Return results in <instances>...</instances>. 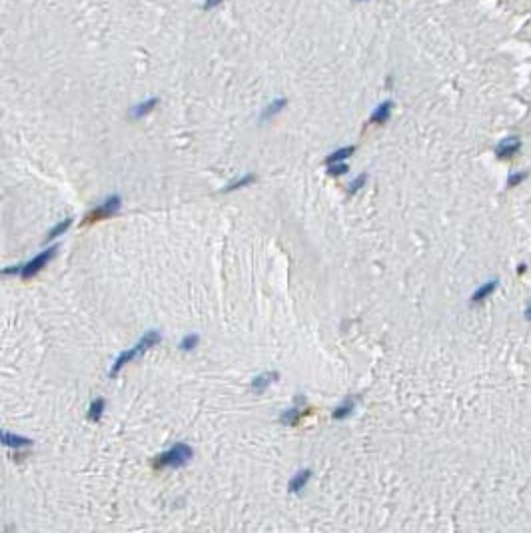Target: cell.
I'll list each match as a JSON object with an SVG mask.
<instances>
[{
    "instance_id": "1",
    "label": "cell",
    "mask_w": 531,
    "mask_h": 533,
    "mask_svg": "<svg viewBox=\"0 0 531 533\" xmlns=\"http://www.w3.org/2000/svg\"><path fill=\"white\" fill-rule=\"evenodd\" d=\"M160 333L156 332V330H150V332H146L140 339H138V344L134 346V348H130V350H126V352H122L118 358H116V362L112 364V367H110V375H118L120 371H122V367L126 366V364H130V362H134L136 358H140V356H144L152 346H156L158 341H160Z\"/></svg>"
},
{
    "instance_id": "2",
    "label": "cell",
    "mask_w": 531,
    "mask_h": 533,
    "mask_svg": "<svg viewBox=\"0 0 531 533\" xmlns=\"http://www.w3.org/2000/svg\"><path fill=\"white\" fill-rule=\"evenodd\" d=\"M192 453H194V451H192V447H190L188 443L178 441V443H174L170 449L162 451L160 455H156L154 462H152V466L156 467V469H164V467L176 469V467L186 466V464L192 460Z\"/></svg>"
},
{
    "instance_id": "3",
    "label": "cell",
    "mask_w": 531,
    "mask_h": 533,
    "mask_svg": "<svg viewBox=\"0 0 531 533\" xmlns=\"http://www.w3.org/2000/svg\"><path fill=\"white\" fill-rule=\"evenodd\" d=\"M120 206H122L120 196H108L100 206H96L94 210L88 212V216L84 218V224H96L100 220H106V218L114 216L120 210Z\"/></svg>"
},
{
    "instance_id": "4",
    "label": "cell",
    "mask_w": 531,
    "mask_h": 533,
    "mask_svg": "<svg viewBox=\"0 0 531 533\" xmlns=\"http://www.w3.org/2000/svg\"><path fill=\"white\" fill-rule=\"evenodd\" d=\"M58 252V248L56 246H52V248H48V250H44V252H40L38 256H34L30 262H26L24 266H22V272H20V276L22 278H32V276H36L42 268L46 266L52 258H54V254Z\"/></svg>"
},
{
    "instance_id": "5",
    "label": "cell",
    "mask_w": 531,
    "mask_h": 533,
    "mask_svg": "<svg viewBox=\"0 0 531 533\" xmlns=\"http://www.w3.org/2000/svg\"><path fill=\"white\" fill-rule=\"evenodd\" d=\"M519 148H521V140L517 136H507L498 144L496 154H498L499 160H511L519 152Z\"/></svg>"
},
{
    "instance_id": "6",
    "label": "cell",
    "mask_w": 531,
    "mask_h": 533,
    "mask_svg": "<svg viewBox=\"0 0 531 533\" xmlns=\"http://www.w3.org/2000/svg\"><path fill=\"white\" fill-rule=\"evenodd\" d=\"M356 401H358V398L354 396V398H346L339 405H335V409H333V420H335V422H342V420L350 417V415L354 413V409H356Z\"/></svg>"
},
{
    "instance_id": "7",
    "label": "cell",
    "mask_w": 531,
    "mask_h": 533,
    "mask_svg": "<svg viewBox=\"0 0 531 533\" xmlns=\"http://www.w3.org/2000/svg\"><path fill=\"white\" fill-rule=\"evenodd\" d=\"M392 108H394V104L390 100L380 104V106L373 110V114L369 116V124H384V122H388L390 116H392Z\"/></svg>"
},
{
    "instance_id": "8",
    "label": "cell",
    "mask_w": 531,
    "mask_h": 533,
    "mask_svg": "<svg viewBox=\"0 0 531 533\" xmlns=\"http://www.w3.org/2000/svg\"><path fill=\"white\" fill-rule=\"evenodd\" d=\"M498 286H499L498 280H489V282H485L483 286H479V288L471 294V303H481L487 296H491V294L496 292Z\"/></svg>"
},
{
    "instance_id": "9",
    "label": "cell",
    "mask_w": 531,
    "mask_h": 533,
    "mask_svg": "<svg viewBox=\"0 0 531 533\" xmlns=\"http://www.w3.org/2000/svg\"><path fill=\"white\" fill-rule=\"evenodd\" d=\"M276 379H278V373H276V371H264V373H258V375L252 379V390L258 392V394H262L266 388H268L272 382H276Z\"/></svg>"
},
{
    "instance_id": "10",
    "label": "cell",
    "mask_w": 531,
    "mask_h": 533,
    "mask_svg": "<svg viewBox=\"0 0 531 533\" xmlns=\"http://www.w3.org/2000/svg\"><path fill=\"white\" fill-rule=\"evenodd\" d=\"M310 475H312V471L310 469H301V471H298L292 479H290V485H288V489L292 491V493H299L306 485H308V481H310Z\"/></svg>"
},
{
    "instance_id": "11",
    "label": "cell",
    "mask_w": 531,
    "mask_h": 533,
    "mask_svg": "<svg viewBox=\"0 0 531 533\" xmlns=\"http://www.w3.org/2000/svg\"><path fill=\"white\" fill-rule=\"evenodd\" d=\"M2 443L6 445V447H28L32 441L28 439V437H22V435H14V433H8V432H4L2 433Z\"/></svg>"
},
{
    "instance_id": "12",
    "label": "cell",
    "mask_w": 531,
    "mask_h": 533,
    "mask_svg": "<svg viewBox=\"0 0 531 533\" xmlns=\"http://www.w3.org/2000/svg\"><path fill=\"white\" fill-rule=\"evenodd\" d=\"M356 152V148L354 146H346V148H339V150H335V152H332L328 158H326V164L330 166V164H342L344 160H348L352 154Z\"/></svg>"
},
{
    "instance_id": "13",
    "label": "cell",
    "mask_w": 531,
    "mask_h": 533,
    "mask_svg": "<svg viewBox=\"0 0 531 533\" xmlns=\"http://www.w3.org/2000/svg\"><path fill=\"white\" fill-rule=\"evenodd\" d=\"M301 417H304V411L299 409V405H296V407H290V409H286V411L280 415V422H282V424L296 426L298 422H301Z\"/></svg>"
},
{
    "instance_id": "14",
    "label": "cell",
    "mask_w": 531,
    "mask_h": 533,
    "mask_svg": "<svg viewBox=\"0 0 531 533\" xmlns=\"http://www.w3.org/2000/svg\"><path fill=\"white\" fill-rule=\"evenodd\" d=\"M104 407H106V400L104 398H98L90 403V409H88V420L90 422H100L102 420V413H104Z\"/></svg>"
},
{
    "instance_id": "15",
    "label": "cell",
    "mask_w": 531,
    "mask_h": 533,
    "mask_svg": "<svg viewBox=\"0 0 531 533\" xmlns=\"http://www.w3.org/2000/svg\"><path fill=\"white\" fill-rule=\"evenodd\" d=\"M156 106H158V98H150V100L142 102V104H138L136 108H132V116H134V118H140V116H144V114L152 112Z\"/></svg>"
},
{
    "instance_id": "16",
    "label": "cell",
    "mask_w": 531,
    "mask_h": 533,
    "mask_svg": "<svg viewBox=\"0 0 531 533\" xmlns=\"http://www.w3.org/2000/svg\"><path fill=\"white\" fill-rule=\"evenodd\" d=\"M288 104V100L286 98H278V100H274L268 108H266L264 112H262V120H268L270 116H276L280 110H284V106Z\"/></svg>"
},
{
    "instance_id": "17",
    "label": "cell",
    "mask_w": 531,
    "mask_h": 533,
    "mask_svg": "<svg viewBox=\"0 0 531 533\" xmlns=\"http://www.w3.org/2000/svg\"><path fill=\"white\" fill-rule=\"evenodd\" d=\"M254 174H246L244 178H238V180H234L232 184H228L226 188H224V192H232V190H238V188H244V186H248V184H252L254 182Z\"/></svg>"
},
{
    "instance_id": "18",
    "label": "cell",
    "mask_w": 531,
    "mask_h": 533,
    "mask_svg": "<svg viewBox=\"0 0 531 533\" xmlns=\"http://www.w3.org/2000/svg\"><path fill=\"white\" fill-rule=\"evenodd\" d=\"M70 224H72V218H66L64 222H60L56 228H52L50 232H48V236H46V240H54V238H58L60 234H64L70 228Z\"/></svg>"
},
{
    "instance_id": "19",
    "label": "cell",
    "mask_w": 531,
    "mask_h": 533,
    "mask_svg": "<svg viewBox=\"0 0 531 533\" xmlns=\"http://www.w3.org/2000/svg\"><path fill=\"white\" fill-rule=\"evenodd\" d=\"M198 341H200L198 335H186V337L182 339V344H180V350H182V352H190V350H194V348L198 346Z\"/></svg>"
},
{
    "instance_id": "20",
    "label": "cell",
    "mask_w": 531,
    "mask_h": 533,
    "mask_svg": "<svg viewBox=\"0 0 531 533\" xmlns=\"http://www.w3.org/2000/svg\"><path fill=\"white\" fill-rule=\"evenodd\" d=\"M344 174H348V164H330L328 166V176H344Z\"/></svg>"
},
{
    "instance_id": "21",
    "label": "cell",
    "mask_w": 531,
    "mask_h": 533,
    "mask_svg": "<svg viewBox=\"0 0 531 533\" xmlns=\"http://www.w3.org/2000/svg\"><path fill=\"white\" fill-rule=\"evenodd\" d=\"M527 178V172H517V174H511L509 176V180H507V188H513V186H517L519 182H523Z\"/></svg>"
},
{
    "instance_id": "22",
    "label": "cell",
    "mask_w": 531,
    "mask_h": 533,
    "mask_svg": "<svg viewBox=\"0 0 531 533\" xmlns=\"http://www.w3.org/2000/svg\"><path fill=\"white\" fill-rule=\"evenodd\" d=\"M365 180H367V176H365V174L358 176V178L352 182V186H350V192H352V194H354V192H358V190H360V188H362V186L365 184Z\"/></svg>"
},
{
    "instance_id": "23",
    "label": "cell",
    "mask_w": 531,
    "mask_h": 533,
    "mask_svg": "<svg viewBox=\"0 0 531 533\" xmlns=\"http://www.w3.org/2000/svg\"><path fill=\"white\" fill-rule=\"evenodd\" d=\"M218 4H222V0H206V2L202 4V8H204V10H212V8L218 6Z\"/></svg>"
},
{
    "instance_id": "24",
    "label": "cell",
    "mask_w": 531,
    "mask_h": 533,
    "mask_svg": "<svg viewBox=\"0 0 531 533\" xmlns=\"http://www.w3.org/2000/svg\"><path fill=\"white\" fill-rule=\"evenodd\" d=\"M523 316H525L527 322H531V300H529V303H527V308H525V312H523Z\"/></svg>"
},
{
    "instance_id": "25",
    "label": "cell",
    "mask_w": 531,
    "mask_h": 533,
    "mask_svg": "<svg viewBox=\"0 0 531 533\" xmlns=\"http://www.w3.org/2000/svg\"><path fill=\"white\" fill-rule=\"evenodd\" d=\"M360 2H364V0H360Z\"/></svg>"
}]
</instances>
